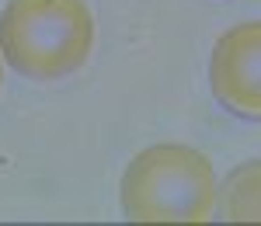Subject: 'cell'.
Instances as JSON below:
<instances>
[{"instance_id": "1", "label": "cell", "mask_w": 261, "mask_h": 226, "mask_svg": "<svg viewBox=\"0 0 261 226\" xmlns=\"http://www.w3.org/2000/svg\"><path fill=\"white\" fill-rule=\"evenodd\" d=\"M94 49V14L84 0H7L0 11V52L24 80L73 77Z\"/></svg>"}, {"instance_id": "2", "label": "cell", "mask_w": 261, "mask_h": 226, "mask_svg": "<svg viewBox=\"0 0 261 226\" xmlns=\"http://www.w3.org/2000/svg\"><path fill=\"white\" fill-rule=\"evenodd\" d=\"M119 199L129 223H209L216 212V171L192 146H150L125 167Z\"/></svg>"}, {"instance_id": "3", "label": "cell", "mask_w": 261, "mask_h": 226, "mask_svg": "<svg viewBox=\"0 0 261 226\" xmlns=\"http://www.w3.org/2000/svg\"><path fill=\"white\" fill-rule=\"evenodd\" d=\"M209 87L230 115L261 122V21H241L216 39Z\"/></svg>"}, {"instance_id": "4", "label": "cell", "mask_w": 261, "mask_h": 226, "mask_svg": "<svg viewBox=\"0 0 261 226\" xmlns=\"http://www.w3.org/2000/svg\"><path fill=\"white\" fill-rule=\"evenodd\" d=\"M216 202L226 223H261V160H244L216 185Z\"/></svg>"}, {"instance_id": "5", "label": "cell", "mask_w": 261, "mask_h": 226, "mask_svg": "<svg viewBox=\"0 0 261 226\" xmlns=\"http://www.w3.org/2000/svg\"><path fill=\"white\" fill-rule=\"evenodd\" d=\"M0 80H4V63H0Z\"/></svg>"}]
</instances>
